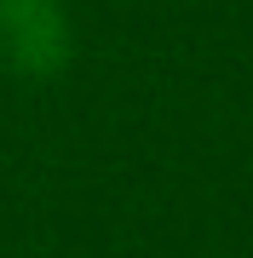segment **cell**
Returning a JSON list of instances; mask_svg holds the SVG:
<instances>
[{
	"label": "cell",
	"instance_id": "cell-1",
	"mask_svg": "<svg viewBox=\"0 0 253 258\" xmlns=\"http://www.w3.org/2000/svg\"><path fill=\"white\" fill-rule=\"evenodd\" d=\"M0 57L23 75H58L69 57V23L58 0H0Z\"/></svg>",
	"mask_w": 253,
	"mask_h": 258
}]
</instances>
